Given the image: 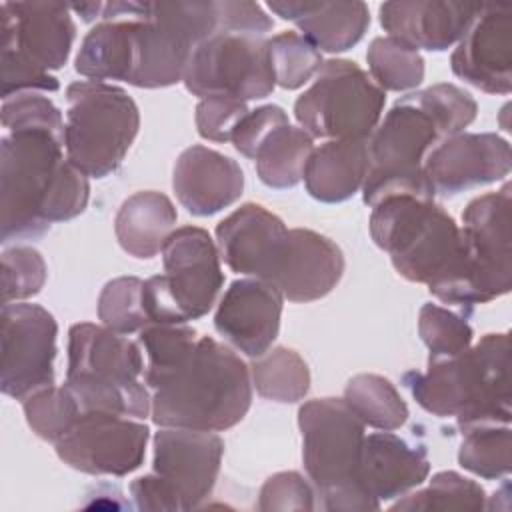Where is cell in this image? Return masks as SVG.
I'll return each instance as SVG.
<instances>
[{"label": "cell", "mask_w": 512, "mask_h": 512, "mask_svg": "<svg viewBox=\"0 0 512 512\" xmlns=\"http://www.w3.org/2000/svg\"><path fill=\"white\" fill-rule=\"evenodd\" d=\"M258 510H314V490L298 472L272 474L260 488Z\"/></svg>", "instance_id": "45"}, {"label": "cell", "mask_w": 512, "mask_h": 512, "mask_svg": "<svg viewBox=\"0 0 512 512\" xmlns=\"http://www.w3.org/2000/svg\"><path fill=\"white\" fill-rule=\"evenodd\" d=\"M512 152L496 132H460L440 140L424 160L434 194L456 196L510 174Z\"/></svg>", "instance_id": "18"}, {"label": "cell", "mask_w": 512, "mask_h": 512, "mask_svg": "<svg viewBox=\"0 0 512 512\" xmlns=\"http://www.w3.org/2000/svg\"><path fill=\"white\" fill-rule=\"evenodd\" d=\"M176 220L178 212L166 194L140 190L120 204L114 218V234L124 252L148 260L162 252Z\"/></svg>", "instance_id": "29"}, {"label": "cell", "mask_w": 512, "mask_h": 512, "mask_svg": "<svg viewBox=\"0 0 512 512\" xmlns=\"http://www.w3.org/2000/svg\"><path fill=\"white\" fill-rule=\"evenodd\" d=\"M286 234L282 218L256 202H246L216 224V246L232 272L268 280Z\"/></svg>", "instance_id": "22"}, {"label": "cell", "mask_w": 512, "mask_h": 512, "mask_svg": "<svg viewBox=\"0 0 512 512\" xmlns=\"http://www.w3.org/2000/svg\"><path fill=\"white\" fill-rule=\"evenodd\" d=\"M182 82L198 98L232 96L248 102L270 96L276 82L268 38L218 28L194 48Z\"/></svg>", "instance_id": "14"}, {"label": "cell", "mask_w": 512, "mask_h": 512, "mask_svg": "<svg viewBox=\"0 0 512 512\" xmlns=\"http://www.w3.org/2000/svg\"><path fill=\"white\" fill-rule=\"evenodd\" d=\"M248 114L244 100L232 96L200 98L196 106V130L210 142H232L240 120Z\"/></svg>", "instance_id": "44"}, {"label": "cell", "mask_w": 512, "mask_h": 512, "mask_svg": "<svg viewBox=\"0 0 512 512\" xmlns=\"http://www.w3.org/2000/svg\"><path fill=\"white\" fill-rule=\"evenodd\" d=\"M64 130L22 128L0 140V240H36L50 230L46 218L54 186L66 166Z\"/></svg>", "instance_id": "6"}, {"label": "cell", "mask_w": 512, "mask_h": 512, "mask_svg": "<svg viewBox=\"0 0 512 512\" xmlns=\"http://www.w3.org/2000/svg\"><path fill=\"white\" fill-rule=\"evenodd\" d=\"M444 140L430 112L416 92L394 102L366 138L368 172L362 184V200L368 206L388 196H416L434 200V190L424 172L428 152Z\"/></svg>", "instance_id": "8"}, {"label": "cell", "mask_w": 512, "mask_h": 512, "mask_svg": "<svg viewBox=\"0 0 512 512\" xmlns=\"http://www.w3.org/2000/svg\"><path fill=\"white\" fill-rule=\"evenodd\" d=\"M48 270L42 254L32 246H12L2 252V296L4 304L24 302L36 296Z\"/></svg>", "instance_id": "42"}, {"label": "cell", "mask_w": 512, "mask_h": 512, "mask_svg": "<svg viewBox=\"0 0 512 512\" xmlns=\"http://www.w3.org/2000/svg\"><path fill=\"white\" fill-rule=\"evenodd\" d=\"M386 92L346 58L322 64L312 84L296 98L298 126L312 138H368L382 118Z\"/></svg>", "instance_id": "12"}, {"label": "cell", "mask_w": 512, "mask_h": 512, "mask_svg": "<svg viewBox=\"0 0 512 512\" xmlns=\"http://www.w3.org/2000/svg\"><path fill=\"white\" fill-rule=\"evenodd\" d=\"M252 404L250 366L226 344L198 338L192 360L152 396V422L164 428L224 432Z\"/></svg>", "instance_id": "3"}, {"label": "cell", "mask_w": 512, "mask_h": 512, "mask_svg": "<svg viewBox=\"0 0 512 512\" xmlns=\"http://www.w3.org/2000/svg\"><path fill=\"white\" fill-rule=\"evenodd\" d=\"M98 318L106 328L126 336L148 326L144 280L138 276H118L106 282L98 296Z\"/></svg>", "instance_id": "38"}, {"label": "cell", "mask_w": 512, "mask_h": 512, "mask_svg": "<svg viewBox=\"0 0 512 512\" xmlns=\"http://www.w3.org/2000/svg\"><path fill=\"white\" fill-rule=\"evenodd\" d=\"M368 172L366 138L326 140L312 150L304 168L306 192L324 204H338L362 190Z\"/></svg>", "instance_id": "28"}, {"label": "cell", "mask_w": 512, "mask_h": 512, "mask_svg": "<svg viewBox=\"0 0 512 512\" xmlns=\"http://www.w3.org/2000/svg\"><path fill=\"white\" fill-rule=\"evenodd\" d=\"M102 8H104V2H84V4H70V10L80 14L84 22H92V20H100L102 16Z\"/></svg>", "instance_id": "48"}, {"label": "cell", "mask_w": 512, "mask_h": 512, "mask_svg": "<svg viewBox=\"0 0 512 512\" xmlns=\"http://www.w3.org/2000/svg\"><path fill=\"white\" fill-rule=\"evenodd\" d=\"M284 124H290V118L282 106L278 104L258 106L254 110H248V114L240 120L232 136V144L242 156L254 160L264 140Z\"/></svg>", "instance_id": "46"}, {"label": "cell", "mask_w": 512, "mask_h": 512, "mask_svg": "<svg viewBox=\"0 0 512 512\" xmlns=\"http://www.w3.org/2000/svg\"><path fill=\"white\" fill-rule=\"evenodd\" d=\"M344 402L364 426L374 430H398L410 410L396 386L378 374H356L344 388Z\"/></svg>", "instance_id": "32"}, {"label": "cell", "mask_w": 512, "mask_h": 512, "mask_svg": "<svg viewBox=\"0 0 512 512\" xmlns=\"http://www.w3.org/2000/svg\"><path fill=\"white\" fill-rule=\"evenodd\" d=\"M150 430L138 418L110 412H82L56 446L58 458L92 476H126L146 456Z\"/></svg>", "instance_id": "16"}, {"label": "cell", "mask_w": 512, "mask_h": 512, "mask_svg": "<svg viewBox=\"0 0 512 512\" xmlns=\"http://www.w3.org/2000/svg\"><path fill=\"white\" fill-rule=\"evenodd\" d=\"M138 344L146 352L144 382L158 390L192 360L198 334L188 324H148L138 332Z\"/></svg>", "instance_id": "31"}, {"label": "cell", "mask_w": 512, "mask_h": 512, "mask_svg": "<svg viewBox=\"0 0 512 512\" xmlns=\"http://www.w3.org/2000/svg\"><path fill=\"white\" fill-rule=\"evenodd\" d=\"M216 14H218V28L222 30L266 36L274 26L272 18L264 12V8L248 0L216 2Z\"/></svg>", "instance_id": "47"}, {"label": "cell", "mask_w": 512, "mask_h": 512, "mask_svg": "<svg viewBox=\"0 0 512 512\" xmlns=\"http://www.w3.org/2000/svg\"><path fill=\"white\" fill-rule=\"evenodd\" d=\"M486 508L484 488L454 472H436L428 486L412 494H404L392 510H482Z\"/></svg>", "instance_id": "36"}, {"label": "cell", "mask_w": 512, "mask_h": 512, "mask_svg": "<svg viewBox=\"0 0 512 512\" xmlns=\"http://www.w3.org/2000/svg\"><path fill=\"white\" fill-rule=\"evenodd\" d=\"M418 334L428 348V362L458 356L474 340L466 316L432 302H426L418 312Z\"/></svg>", "instance_id": "40"}, {"label": "cell", "mask_w": 512, "mask_h": 512, "mask_svg": "<svg viewBox=\"0 0 512 512\" xmlns=\"http://www.w3.org/2000/svg\"><path fill=\"white\" fill-rule=\"evenodd\" d=\"M508 366V334H484L458 356L428 362L424 372H406L402 384L422 410L438 418H456L464 432L484 424H510Z\"/></svg>", "instance_id": "1"}, {"label": "cell", "mask_w": 512, "mask_h": 512, "mask_svg": "<svg viewBox=\"0 0 512 512\" xmlns=\"http://www.w3.org/2000/svg\"><path fill=\"white\" fill-rule=\"evenodd\" d=\"M66 102V158L88 178L116 172L140 128L132 96L108 82L78 80L68 84Z\"/></svg>", "instance_id": "9"}, {"label": "cell", "mask_w": 512, "mask_h": 512, "mask_svg": "<svg viewBox=\"0 0 512 512\" xmlns=\"http://www.w3.org/2000/svg\"><path fill=\"white\" fill-rule=\"evenodd\" d=\"M430 474L426 448L412 444L392 430L364 436L358 478L364 492L378 504L418 488Z\"/></svg>", "instance_id": "25"}, {"label": "cell", "mask_w": 512, "mask_h": 512, "mask_svg": "<svg viewBox=\"0 0 512 512\" xmlns=\"http://www.w3.org/2000/svg\"><path fill=\"white\" fill-rule=\"evenodd\" d=\"M58 324L40 304L2 306V394L24 402L54 384Z\"/></svg>", "instance_id": "15"}, {"label": "cell", "mask_w": 512, "mask_h": 512, "mask_svg": "<svg viewBox=\"0 0 512 512\" xmlns=\"http://www.w3.org/2000/svg\"><path fill=\"white\" fill-rule=\"evenodd\" d=\"M458 464L484 480L506 478L512 468V440L508 424H484L464 430Z\"/></svg>", "instance_id": "35"}, {"label": "cell", "mask_w": 512, "mask_h": 512, "mask_svg": "<svg viewBox=\"0 0 512 512\" xmlns=\"http://www.w3.org/2000/svg\"><path fill=\"white\" fill-rule=\"evenodd\" d=\"M302 462L308 480L322 496L324 510H378L358 478L364 424L344 398H314L300 406Z\"/></svg>", "instance_id": "5"}, {"label": "cell", "mask_w": 512, "mask_h": 512, "mask_svg": "<svg viewBox=\"0 0 512 512\" xmlns=\"http://www.w3.org/2000/svg\"><path fill=\"white\" fill-rule=\"evenodd\" d=\"M452 72L488 94L512 90V8L482 4L450 56Z\"/></svg>", "instance_id": "19"}, {"label": "cell", "mask_w": 512, "mask_h": 512, "mask_svg": "<svg viewBox=\"0 0 512 512\" xmlns=\"http://www.w3.org/2000/svg\"><path fill=\"white\" fill-rule=\"evenodd\" d=\"M284 296L262 278L234 280L218 302L216 332L238 352L258 358L270 350L280 330Z\"/></svg>", "instance_id": "20"}, {"label": "cell", "mask_w": 512, "mask_h": 512, "mask_svg": "<svg viewBox=\"0 0 512 512\" xmlns=\"http://www.w3.org/2000/svg\"><path fill=\"white\" fill-rule=\"evenodd\" d=\"M252 386L262 398L294 404L310 390V370L304 358L286 346H276L250 364Z\"/></svg>", "instance_id": "33"}, {"label": "cell", "mask_w": 512, "mask_h": 512, "mask_svg": "<svg viewBox=\"0 0 512 512\" xmlns=\"http://www.w3.org/2000/svg\"><path fill=\"white\" fill-rule=\"evenodd\" d=\"M512 194L506 182L498 192L476 196L462 212L464 272L450 298L452 306L486 304L512 288Z\"/></svg>", "instance_id": "13"}, {"label": "cell", "mask_w": 512, "mask_h": 512, "mask_svg": "<svg viewBox=\"0 0 512 512\" xmlns=\"http://www.w3.org/2000/svg\"><path fill=\"white\" fill-rule=\"evenodd\" d=\"M152 472L130 482L138 510H192L214 490L224 440L216 432L164 428L154 434Z\"/></svg>", "instance_id": "11"}, {"label": "cell", "mask_w": 512, "mask_h": 512, "mask_svg": "<svg viewBox=\"0 0 512 512\" xmlns=\"http://www.w3.org/2000/svg\"><path fill=\"white\" fill-rule=\"evenodd\" d=\"M342 274L344 254L334 240L310 228H288L266 282L290 302H314L330 294Z\"/></svg>", "instance_id": "21"}, {"label": "cell", "mask_w": 512, "mask_h": 512, "mask_svg": "<svg viewBox=\"0 0 512 512\" xmlns=\"http://www.w3.org/2000/svg\"><path fill=\"white\" fill-rule=\"evenodd\" d=\"M482 2L456 0H412L380 4V24L388 32L416 50L442 52L458 44Z\"/></svg>", "instance_id": "24"}, {"label": "cell", "mask_w": 512, "mask_h": 512, "mask_svg": "<svg viewBox=\"0 0 512 512\" xmlns=\"http://www.w3.org/2000/svg\"><path fill=\"white\" fill-rule=\"evenodd\" d=\"M268 56L276 86L298 90L322 68V52L300 32H280L268 38Z\"/></svg>", "instance_id": "37"}, {"label": "cell", "mask_w": 512, "mask_h": 512, "mask_svg": "<svg viewBox=\"0 0 512 512\" xmlns=\"http://www.w3.org/2000/svg\"><path fill=\"white\" fill-rule=\"evenodd\" d=\"M164 274L144 280L150 324H188L212 310L224 272L212 236L200 226L176 228L162 246Z\"/></svg>", "instance_id": "10"}, {"label": "cell", "mask_w": 512, "mask_h": 512, "mask_svg": "<svg viewBox=\"0 0 512 512\" xmlns=\"http://www.w3.org/2000/svg\"><path fill=\"white\" fill-rule=\"evenodd\" d=\"M2 126L8 132L22 128H50L64 130L60 108L46 96L38 92H22L2 100Z\"/></svg>", "instance_id": "43"}, {"label": "cell", "mask_w": 512, "mask_h": 512, "mask_svg": "<svg viewBox=\"0 0 512 512\" xmlns=\"http://www.w3.org/2000/svg\"><path fill=\"white\" fill-rule=\"evenodd\" d=\"M172 188L178 202L192 216H212L232 206L244 192V172L230 156L194 144L180 152Z\"/></svg>", "instance_id": "23"}, {"label": "cell", "mask_w": 512, "mask_h": 512, "mask_svg": "<svg viewBox=\"0 0 512 512\" xmlns=\"http://www.w3.org/2000/svg\"><path fill=\"white\" fill-rule=\"evenodd\" d=\"M416 98L438 124L442 138L464 132L478 114V104L472 94L456 84H432L424 90H416Z\"/></svg>", "instance_id": "41"}, {"label": "cell", "mask_w": 512, "mask_h": 512, "mask_svg": "<svg viewBox=\"0 0 512 512\" xmlns=\"http://www.w3.org/2000/svg\"><path fill=\"white\" fill-rule=\"evenodd\" d=\"M370 78L386 92H406L424 80V58L410 44L394 36H378L366 52Z\"/></svg>", "instance_id": "34"}, {"label": "cell", "mask_w": 512, "mask_h": 512, "mask_svg": "<svg viewBox=\"0 0 512 512\" xmlns=\"http://www.w3.org/2000/svg\"><path fill=\"white\" fill-rule=\"evenodd\" d=\"M24 416L32 432L46 440L58 442L64 438L82 414V408L74 394L62 386H48L22 402Z\"/></svg>", "instance_id": "39"}, {"label": "cell", "mask_w": 512, "mask_h": 512, "mask_svg": "<svg viewBox=\"0 0 512 512\" xmlns=\"http://www.w3.org/2000/svg\"><path fill=\"white\" fill-rule=\"evenodd\" d=\"M132 20V86L166 88L182 82L194 48L218 30L216 2H124Z\"/></svg>", "instance_id": "7"}, {"label": "cell", "mask_w": 512, "mask_h": 512, "mask_svg": "<svg viewBox=\"0 0 512 512\" xmlns=\"http://www.w3.org/2000/svg\"><path fill=\"white\" fill-rule=\"evenodd\" d=\"M0 32V56H14L50 72L66 64L76 24L70 6L60 2H2Z\"/></svg>", "instance_id": "17"}, {"label": "cell", "mask_w": 512, "mask_h": 512, "mask_svg": "<svg viewBox=\"0 0 512 512\" xmlns=\"http://www.w3.org/2000/svg\"><path fill=\"white\" fill-rule=\"evenodd\" d=\"M370 236L390 254L394 270L450 304L464 272V244L456 220L434 200L388 196L372 206Z\"/></svg>", "instance_id": "2"}, {"label": "cell", "mask_w": 512, "mask_h": 512, "mask_svg": "<svg viewBox=\"0 0 512 512\" xmlns=\"http://www.w3.org/2000/svg\"><path fill=\"white\" fill-rule=\"evenodd\" d=\"M74 68L88 80H120L130 84L134 72L132 20L122 12L120 0L104 2L100 22L80 42Z\"/></svg>", "instance_id": "27"}, {"label": "cell", "mask_w": 512, "mask_h": 512, "mask_svg": "<svg viewBox=\"0 0 512 512\" xmlns=\"http://www.w3.org/2000/svg\"><path fill=\"white\" fill-rule=\"evenodd\" d=\"M270 12L298 26L300 34L320 52H346L356 46L368 26L370 10L364 2H310V0H272Z\"/></svg>", "instance_id": "26"}, {"label": "cell", "mask_w": 512, "mask_h": 512, "mask_svg": "<svg viewBox=\"0 0 512 512\" xmlns=\"http://www.w3.org/2000/svg\"><path fill=\"white\" fill-rule=\"evenodd\" d=\"M314 150V138L300 126L284 124L276 128L258 148L256 172L262 184L274 190L294 188Z\"/></svg>", "instance_id": "30"}, {"label": "cell", "mask_w": 512, "mask_h": 512, "mask_svg": "<svg viewBox=\"0 0 512 512\" xmlns=\"http://www.w3.org/2000/svg\"><path fill=\"white\" fill-rule=\"evenodd\" d=\"M142 346L104 324L78 322L68 330V370L64 386L82 412H110L144 420L152 398L144 374Z\"/></svg>", "instance_id": "4"}]
</instances>
